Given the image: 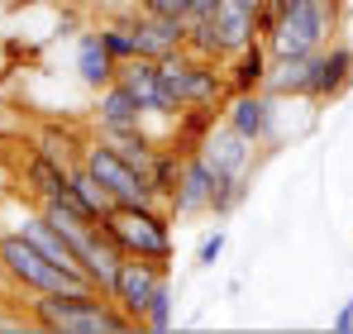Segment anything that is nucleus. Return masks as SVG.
I'll use <instances>...</instances> for the list:
<instances>
[{
	"label": "nucleus",
	"mask_w": 353,
	"mask_h": 334,
	"mask_svg": "<svg viewBox=\"0 0 353 334\" xmlns=\"http://www.w3.org/2000/svg\"><path fill=\"white\" fill-rule=\"evenodd\" d=\"M29 325L53 334H134L139 325L96 286L81 291H43L29 301Z\"/></svg>",
	"instance_id": "obj_1"
},
{
	"label": "nucleus",
	"mask_w": 353,
	"mask_h": 334,
	"mask_svg": "<svg viewBox=\"0 0 353 334\" xmlns=\"http://www.w3.org/2000/svg\"><path fill=\"white\" fill-rule=\"evenodd\" d=\"M172 210L158 201H139V206H110L101 215V229L115 239L124 258H143V263H176V229Z\"/></svg>",
	"instance_id": "obj_2"
},
{
	"label": "nucleus",
	"mask_w": 353,
	"mask_h": 334,
	"mask_svg": "<svg viewBox=\"0 0 353 334\" xmlns=\"http://www.w3.org/2000/svg\"><path fill=\"white\" fill-rule=\"evenodd\" d=\"M0 273L14 282L19 291H29V296H43V291H81V286H91L86 277L58 268V263H53L29 234H19L14 224L0 229Z\"/></svg>",
	"instance_id": "obj_3"
},
{
	"label": "nucleus",
	"mask_w": 353,
	"mask_h": 334,
	"mask_svg": "<svg viewBox=\"0 0 353 334\" xmlns=\"http://www.w3.org/2000/svg\"><path fill=\"white\" fill-rule=\"evenodd\" d=\"M339 29H344V0H296L292 10L277 14L268 48H272V57L315 53V48L334 43Z\"/></svg>",
	"instance_id": "obj_4"
},
{
	"label": "nucleus",
	"mask_w": 353,
	"mask_h": 334,
	"mask_svg": "<svg viewBox=\"0 0 353 334\" xmlns=\"http://www.w3.org/2000/svg\"><path fill=\"white\" fill-rule=\"evenodd\" d=\"M168 91L176 96L181 110H225L230 101V81H225V62L220 57H201V53H181L163 62Z\"/></svg>",
	"instance_id": "obj_5"
},
{
	"label": "nucleus",
	"mask_w": 353,
	"mask_h": 334,
	"mask_svg": "<svg viewBox=\"0 0 353 334\" xmlns=\"http://www.w3.org/2000/svg\"><path fill=\"white\" fill-rule=\"evenodd\" d=\"M81 167L91 172V181L105 191V201H110V206L158 201V196H153V186H148V172H143V167H134L115 144H105V139H91V144L81 148Z\"/></svg>",
	"instance_id": "obj_6"
},
{
	"label": "nucleus",
	"mask_w": 353,
	"mask_h": 334,
	"mask_svg": "<svg viewBox=\"0 0 353 334\" xmlns=\"http://www.w3.org/2000/svg\"><path fill=\"white\" fill-rule=\"evenodd\" d=\"M220 119H225L234 134H243L253 148H263V144H277L282 101H277V96H268V91H230V101H225Z\"/></svg>",
	"instance_id": "obj_7"
},
{
	"label": "nucleus",
	"mask_w": 353,
	"mask_h": 334,
	"mask_svg": "<svg viewBox=\"0 0 353 334\" xmlns=\"http://www.w3.org/2000/svg\"><path fill=\"white\" fill-rule=\"evenodd\" d=\"M172 268H163V263H143V258H124L115 273V286H110V301H115L119 311L143 330V311H148V301H153V291L163 286Z\"/></svg>",
	"instance_id": "obj_8"
},
{
	"label": "nucleus",
	"mask_w": 353,
	"mask_h": 334,
	"mask_svg": "<svg viewBox=\"0 0 353 334\" xmlns=\"http://www.w3.org/2000/svg\"><path fill=\"white\" fill-rule=\"evenodd\" d=\"M119 81L139 96V106H143V119H176L181 106H176V96L168 91V77H163V62H148V57H129V62H119Z\"/></svg>",
	"instance_id": "obj_9"
},
{
	"label": "nucleus",
	"mask_w": 353,
	"mask_h": 334,
	"mask_svg": "<svg viewBox=\"0 0 353 334\" xmlns=\"http://www.w3.org/2000/svg\"><path fill=\"white\" fill-rule=\"evenodd\" d=\"M349 86H353V48L344 39H334V43H325V48L315 53L305 106H334Z\"/></svg>",
	"instance_id": "obj_10"
},
{
	"label": "nucleus",
	"mask_w": 353,
	"mask_h": 334,
	"mask_svg": "<svg viewBox=\"0 0 353 334\" xmlns=\"http://www.w3.org/2000/svg\"><path fill=\"white\" fill-rule=\"evenodd\" d=\"M210 196H215V172H210V163L201 153H186L181 181H176L172 201H168L172 220H201V215H210Z\"/></svg>",
	"instance_id": "obj_11"
},
{
	"label": "nucleus",
	"mask_w": 353,
	"mask_h": 334,
	"mask_svg": "<svg viewBox=\"0 0 353 334\" xmlns=\"http://www.w3.org/2000/svg\"><path fill=\"white\" fill-rule=\"evenodd\" d=\"M129 29H134V48L148 62H168L186 48V19H158V14H143L134 10L129 14Z\"/></svg>",
	"instance_id": "obj_12"
},
{
	"label": "nucleus",
	"mask_w": 353,
	"mask_h": 334,
	"mask_svg": "<svg viewBox=\"0 0 353 334\" xmlns=\"http://www.w3.org/2000/svg\"><path fill=\"white\" fill-rule=\"evenodd\" d=\"M196 153L210 163V172H220V177H253V144L243 134H234L225 119L201 139Z\"/></svg>",
	"instance_id": "obj_13"
},
{
	"label": "nucleus",
	"mask_w": 353,
	"mask_h": 334,
	"mask_svg": "<svg viewBox=\"0 0 353 334\" xmlns=\"http://www.w3.org/2000/svg\"><path fill=\"white\" fill-rule=\"evenodd\" d=\"M72 72H77V81H81L86 91H101V86H110V81L119 77V62L105 53L96 24L77 34V43H72Z\"/></svg>",
	"instance_id": "obj_14"
},
{
	"label": "nucleus",
	"mask_w": 353,
	"mask_h": 334,
	"mask_svg": "<svg viewBox=\"0 0 353 334\" xmlns=\"http://www.w3.org/2000/svg\"><path fill=\"white\" fill-rule=\"evenodd\" d=\"M67 167L62 158L53 153H43V148H29L24 153V191H29V201L34 206H48V201H62V191H67Z\"/></svg>",
	"instance_id": "obj_15"
},
{
	"label": "nucleus",
	"mask_w": 353,
	"mask_h": 334,
	"mask_svg": "<svg viewBox=\"0 0 353 334\" xmlns=\"http://www.w3.org/2000/svg\"><path fill=\"white\" fill-rule=\"evenodd\" d=\"M258 5H263V0H225V5L215 10V34H220L225 57L258 39Z\"/></svg>",
	"instance_id": "obj_16"
},
{
	"label": "nucleus",
	"mask_w": 353,
	"mask_h": 334,
	"mask_svg": "<svg viewBox=\"0 0 353 334\" xmlns=\"http://www.w3.org/2000/svg\"><path fill=\"white\" fill-rule=\"evenodd\" d=\"M268 67H272V48L263 39H253L239 53L225 57V81H230V91H263L268 86Z\"/></svg>",
	"instance_id": "obj_17"
},
{
	"label": "nucleus",
	"mask_w": 353,
	"mask_h": 334,
	"mask_svg": "<svg viewBox=\"0 0 353 334\" xmlns=\"http://www.w3.org/2000/svg\"><path fill=\"white\" fill-rule=\"evenodd\" d=\"M91 119H96V129H119V124H143V106H139V96L124 86V81H110V86H101L96 91V106H91Z\"/></svg>",
	"instance_id": "obj_18"
},
{
	"label": "nucleus",
	"mask_w": 353,
	"mask_h": 334,
	"mask_svg": "<svg viewBox=\"0 0 353 334\" xmlns=\"http://www.w3.org/2000/svg\"><path fill=\"white\" fill-rule=\"evenodd\" d=\"M181 163H186V153L172 148V144H158L153 148V163H148V186H153V196H158V206H168L176 191V181H181Z\"/></svg>",
	"instance_id": "obj_19"
},
{
	"label": "nucleus",
	"mask_w": 353,
	"mask_h": 334,
	"mask_svg": "<svg viewBox=\"0 0 353 334\" xmlns=\"http://www.w3.org/2000/svg\"><path fill=\"white\" fill-rule=\"evenodd\" d=\"M143 330H153V334L176 330V277L172 273H168L163 286L153 291V301H148V311H143Z\"/></svg>",
	"instance_id": "obj_20"
},
{
	"label": "nucleus",
	"mask_w": 353,
	"mask_h": 334,
	"mask_svg": "<svg viewBox=\"0 0 353 334\" xmlns=\"http://www.w3.org/2000/svg\"><path fill=\"white\" fill-rule=\"evenodd\" d=\"M248 186L253 177H220L215 172V196H210V220H230L239 206L248 201Z\"/></svg>",
	"instance_id": "obj_21"
},
{
	"label": "nucleus",
	"mask_w": 353,
	"mask_h": 334,
	"mask_svg": "<svg viewBox=\"0 0 353 334\" xmlns=\"http://www.w3.org/2000/svg\"><path fill=\"white\" fill-rule=\"evenodd\" d=\"M96 34H101L105 53L115 57V62L139 57V48H134V29H129V14H124V19H101V24H96Z\"/></svg>",
	"instance_id": "obj_22"
},
{
	"label": "nucleus",
	"mask_w": 353,
	"mask_h": 334,
	"mask_svg": "<svg viewBox=\"0 0 353 334\" xmlns=\"http://www.w3.org/2000/svg\"><path fill=\"white\" fill-rule=\"evenodd\" d=\"M225 248H230V229H225V224L205 229V234H201V244H196V268H201V273H210V268L225 258Z\"/></svg>",
	"instance_id": "obj_23"
},
{
	"label": "nucleus",
	"mask_w": 353,
	"mask_h": 334,
	"mask_svg": "<svg viewBox=\"0 0 353 334\" xmlns=\"http://www.w3.org/2000/svg\"><path fill=\"white\" fill-rule=\"evenodd\" d=\"M143 14H158V19H191L196 0H139Z\"/></svg>",
	"instance_id": "obj_24"
},
{
	"label": "nucleus",
	"mask_w": 353,
	"mask_h": 334,
	"mask_svg": "<svg viewBox=\"0 0 353 334\" xmlns=\"http://www.w3.org/2000/svg\"><path fill=\"white\" fill-rule=\"evenodd\" d=\"M334 330H339V334H353V296H344V306L334 311Z\"/></svg>",
	"instance_id": "obj_25"
},
{
	"label": "nucleus",
	"mask_w": 353,
	"mask_h": 334,
	"mask_svg": "<svg viewBox=\"0 0 353 334\" xmlns=\"http://www.w3.org/2000/svg\"><path fill=\"white\" fill-rule=\"evenodd\" d=\"M220 5H225V0H196V10H191V14H215Z\"/></svg>",
	"instance_id": "obj_26"
},
{
	"label": "nucleus",
	"mask_w": 353,
	"mask_h": 334,
	"mask_svg": "<svg viewBox=\"0 0 353 334\" xmlns=\"http://www.w3.org/2000/svg\"><path fill=\"white\" fill-rule=\"evenodd\" d=\"M268 5H272V10H277V14H282V10H292L296 0H268Z\"/></svg>",
	"instance_id": "obj_27"
}]
</instances>
